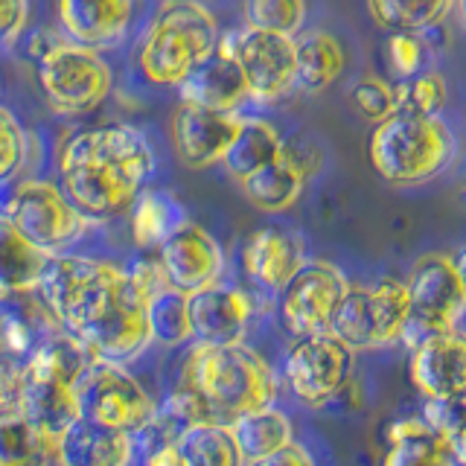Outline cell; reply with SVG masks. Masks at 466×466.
Masks as SVG:
<instances>
[{"instance_id": "22", "label": "cell", "mask_w": 466, "mask_h": 466, "mask_svg": "<svg viewBox=\"0 0 466 466\" xmlns=\"http://www.w3.org/2000/svg\"><path fill=\"white\" fill-rule=\"evenodd\" d=\"M178 94L181 106L218 114H239V106L248 99V85L237 62L213 53L193 76L178 85Z\"/></svg>"}, {"instance_id": "16", "label": "cell", "mask_w": 466, "mask_h": 466, "mask_svg": "<svg viewBox=\"0 0 466 466\" xmlns=\"http://www.w3.org/2000/svg\"><path fill=\"white\" fill-rule=\"evenodd\" d=\"M242 126L239 114H218L193 106H178L172 116V146L187 169L222 164Z\"/></svg>"}, {"instance_id": "43", "label": "cell", "mask_w": 466, "mask_h": 466, "mask_svg": "<svg viewBox=\"0 0 466 466\" xmlns=\"http://www.w3.org/2000/svg\"><path fill=\"white\" fill-rule=\"evenodd\" d=\"M29 382V368L15 356L0 350V414L4 411H18L24 390Z\"/></svg>"}, {"instance_id": "20", "label": "cell", "mask_w": 466, "mask_h": 466, "mask_svg": "<svg viewBox=\"0 0 466 466\" xmlns=\"http://www.w3.org/2000/svg\"><path fill=\"white\" fill-rule=\"evenodd\" d=\"M131 15H135L131 0H65L58 4V24L67 41L94 53L120 47Z\"/></svg>"}, {"instance_id": "50", "label": "cell", "mask_w": 466, "mask_h": 466, "mask_svg": "<svg viewBox=\"0 0 466 466\" xmlns=\"http://www.w3.org/2000/svg\"><path fill=\"white\" fill-rule=\"evenodd\" d=\"M143 466H184V461L178 458V451H175V446H167V449L155 451L152 458H146Z\"/></svg>"}, {"instance_id": "34", "label": "cell", "mask_w": 466, "mask_h": 466, "mask_svg": "<svg viewBox=\"0 0 466 466\" xmlns=\"http://www.w3.org/2000/svg\"><path fill=\"white\" fill-rule=\"evenodd\" d=\"M370 295V309H373V324H376V339L379 350L400 344L402 329L411 318V298L402 280H379L368 289Z\"/></svg>"}, {"instance_id": "38", "label": "cell", "mask_w": 466, "mask_h": 466, "mask_svg": "<svg viewBox=\"0 0 466 466\" xmlns=\"http://www.w3.org/2000/svg\"><path fill=\"white\" fill-rule=\"evenodd\" d=\"M242 15L248 29L298 38L306 21V4H300V0H248L242 6Z\"/></svg>"}, {"instance_id": "11", "label": "cell", "mask_w": 466, "mask_h": 466, "mask_svg": "<svg viewBox=\"0 0 466 466\" xmlns=\"http://www.w3.org/2000/svg\"><path fill=\"white\" fill-rule=\"evenodd\" d=\"M79 341L91 350L96 361H108V364H126L131 359H137L152 344L149 320H146V303L135 295V289L128 283V274L114 289V295L99 309V315L79 335Z\"/></svg>"}, {"instance_id": "33", "label": "cell", "mask_w": 466, "mask_h": 466, "mask_svg": "<svg viewBox=\"0 0 466 466\" xmlns=\"http://www.w3.org/2000/svg\"><path fill=\"white\" fill-rule=\"evenodd\" d=\"M175 451L184 466H245L230 429L218 422H201V426L187 429L175 441Z\"/></svg>"}, {"instance_id": "21", "label": "cell", "mask_w": 466, "mask_h": 466, "mask_svg": "<svg viewBox=\"0 0 466 466\" xmlns=\"http://www.w3.org/2000/svg\"><path fill=\"white\" fill-rule=\"evenodd\" d=\"M131 455V434L96 426L91 420H76L56 441L58 466H128Z\"/></svg>"}, {"instance_id": "45", "label": "cell", "mask_w": 466, "mask_h": 466, "mask_svg": "<svg viewBox=\"0 0 466 466\" xmlns=\"http://www.w3.org/2000/svg\"><path fill=\"white\" fill-rule=\"evenodd\" d=\"M29 6L24 0H0V50L12 47L26 29Z\"/></svg>"}, {"instance_id": "5", "label": "cell", "mask_w": 466, "mask_h": 466, "mask_svg": "<svg viewBox=\"0 0 466 466\" xmlns=\"http://www.w3.org/2000/svg\"><path fill=\"white\" fill-rule=\"evenodd\" d=\"M123 277L126 271L111 266V262L56 254L44 266L35 291L50 306L62 329L79 339L102 306L108 303L114 289L123 283Z\"/></svg>"}, {"instance_id": "28", "label": "cell", "mask_w": 466, "mask_h": 466, "mask_svg": "<svg viewBox=\"0 0 466 466\" xmlns=\"http://www.w3.org/2000/svg\"><path fill=\"white\" fill-rule=\"evenodd\" d=\"M189 218L184 208L164 189H143L131 208V233L140 248H160Z\"/></svg>"}, {"instance_id": "15", "label": "cell", "mask_w": 466, "mask_h": 466, "mask_svg": "<svg viewBox=\"0 0 466 466\" xmlns=\"http://www.w3.org/2000/svg\"><path fill=\"white\" fill-rule=\"evenodd\" d=\"M402 283L411 298V312L458 329V320L466 315V283L449 254H422Z\"/></svg>"}, {"instance_id": "8", "label": "cell", "mask_w": 466, "mask_h": 466, "mask_svg": "<svg viewBox=\"0 0 466 466\" xmlns=\"http://www.w3.org/2000/svg\"><path fill=\"white\" fill-rule=\"evenodd\" d=\"M76 400L82 420L131 437L149 426L157 414V405L137 379L123 364L108 361H94V368L76 385Z\"/></svg>"}, {"instance_id": "40", "label": "cell", "mask_w": 466, "mask_h": 466, "mask_svg": "<svg viewBox=\"0 0 466 466\" xmlns=\"http://www.w3.org/2000/svg\"><path fill=\"white\" fill-rule=\"evenodd\" d=\"M382 466H458L451 461L446 441L441 437H420V441H408L402 446L385 449Z\"/></svg>"}, {"instance_id": "25", "label": "cell", "mask_w": 466, "mask_h": 466, "mask_svg": "<svg viewBox=\"0 0 466 466\" xmlns=\"http://www.w3.org/2000/svg\"><path fill=\"white\" fill-rule=\"evenodd\" d=\"M18 411L33 422L41 434H47L50 441H58L73 422L82 420L76 388H67L58 382H41V379H33V376H29V382H26Z\"/></svg>"}, {"instance_id": "32", "label": "cell", "mask_w": 466, "mask_h": 466, "mask_svg": "<svg viewBox=\"0 0 466 466\" xmlns=\"http://www.w3.org/2000/svg\"><path fill=\"white\" fill-rule=\"evenodd\" d=\"M364 12L390 33H426L455 12L449 0H370Z\"/></svg>"}, {"instance_id": "4", "label": "cell", "mask_w": 466, "mask_h": 466, "mask_svg": "<svg viewBox=\"0 0 466 466\" xmlns=\"http://www.w3.org/2000/svg\"><path fill=\"white\" fill-rule=\"evenodd\" d=\"M458 155L451 128L437 116L393 114L373 126L368 140V160L382 181L393 187H417L449 169Z\"/></svg>"}, {"instance_id": "27", "label": "cell", "mask_w": 466, "mask_h": 466, "mask_svg": "<svg viewBox=\"0 0 466 466\" xmlns=\"http://www.w3.org/2000/svg\"><path fill=\"white\" fill-rule=\"evenodd\" d=\"M94 361L96 359L91 350H87L76 335L62 329L29 359L26 368H29V376L41 379V382H58V385L76 388L85 379V373L94 368Z\"/></svg>"}, {"instance_id": "29", "label": "cell", "mask_w": 466, "mask_h": 466, "mask_svg": "<svg viewBox=\"0 0 466 466\" xmlns=\"http://www.w3.org/2000/svg\"><path fill=\"white\" fill-rule=\"evenodd\" d=\"M56 441L41 434L21 411L0 414V466H50Z\"/></svg>"}, {"instance_id": "48", "label": "cell", "mask_w": 466, "mask_h": 466, "mask_svg": "<svg viewBox=\"0 0 466 466\" xmlns=\"http://www.w3.org/2000/svg\"><path fill=\"white\" fill-rule=\"evenodd\" d=\"M251 466H315V458L300 443H291V446L274 451V455L262 458V461H257Z\"/></svg>"}, {"instance_id": "30", "label": "cell", "mask_w": 466, "mask_h": 466, "mask_svg": "<svg viewBox=\"0 0 466 466\" xmlns=\"http://www.w3.org/2000/svg\"><path fill=\"white\" fill-rule=\"evenodd\" d=\"M47 259L6 218H0V291H35Z\"/></svg>"}, {"instance_id": "42", "label": "cell", "mask_w": 466, "mask_h": 466, "mask_svg": "<svg viewBox=\"0 0 466 466\" xmlns=\"http://www.w3.org/2000/svg\"><path fill=\"white\" fill-rule=\"evenodd\" d=\"M385 47H388V62L400 79H411L426 70L429 47L417 33H390Z\"/></svg>"}, {"instance_id": "44", "label": "cell", "mask_w": 466, "mask_h": 466, "mask_svg": "<svg viewBox=\"0 0 466 466\" xmlns=\"http://www.w3.org/2000/svg\"><path fill=\"white\" fill-rule=\"evenodd\" d=\"M126 274H128L131 289H135V295L143 303H149V300H155L160 295V291L172 289L169 277H167V271H164V266H160L157 257H140Z\"/></svg>"}, {"instance_id": "19", "label": "cell", "mask_w": 466, "mask_h": 466, "mask_svg": "<svg viewBox=\"0 0 466 466\" xmlns=\"http://www.w3.org/2000/svg\"><path fill=\"white\" fill-rule=\"evenodd\" d=\"M62 324L38 291H0V350L29 364Z\"/></svg>"}, {"instance_id": "17", "label": "cell", "mask_w": 466, "mask_h": 466, "mask_svg": "<svg viewBox=\"0 0 466 466\" xmlns=\"http://www.w3.org/2000/svg\"><path fill=\"white\" fill-rule=\"evenodd\" d=\"M408 379L426 400H455L466 390V335L451 329L411 350Z\"/></svg>"}, {"instance_id": "37", "label": "cell", "mask_w": 466, "mask_h": 466, "mask_svg": "<svg viewBox=\"0 0 466 466\" xmlns=\"http://www.w3.org/2000/svg\"><path fill=\"white\" fill-rule=\"evenodd\" d=\"M393 91H397V114L426 116V120H437L449 99L446 79L429 67L411 79H397L393 82Z\"/></svg>"}, {"instance_id": "2", "label": "cell", "mask_w": 466, "mask_h": 466, "mask_svg": "<svg viewBox=\"0 0 466 466\" xmlns=\"http://www.w3.org/2000/svg\"><path fill=\"white\" fill-rule=\"evenodd\" d=\"M178 382L198 393L218 426H230L245 414L271 408L277 400V376L271 364L245 344H193Z\"/></svg>"}, {"instance_id": "53", "label": "cell", "mask_w": 466, "mask_h": 466, "mask_svg": "<svg viewBox=\"0 0 466 466\" xmlns=\"http://www.w3.org/2000/svg\"><path fill=\"white\" fill-rule=\"evenodd\" d=\"M455 12H458V18H461V26L466 29V0H461V4L455 6Z\"/></svg>"}, {"instance_id": "12", "label": "cell", "mask_w": 466, "mask_h": 466, "mask_svg": "<svg viewBox=\"0 0 466 466\" xmlns=\"http://www.w3.org/2000/svg\"><path fill=\"white\" fill-rule=\"evenodd\" d=\"M242 79L248 85V99L271 106V102L286 99L298 87V67H295V38L257 33V29L242 26L237 35V56Z\"/></svg>"}, {"instance_id": "6", "label": "cell", "mask_w": 466, "mask_h": 466, "mask_svg": "<svg viewBox=\"0 0 466 466\" xmlns=\"http://www.w3.org/2000/svg\"><path fill=\"white\" fill-rule=\"evenodd\" d=\"M0 218L47 257L82 239L87 230V218L67 201L58 184L35 178L9 184L0 198Z\"/></svg>"}, {"instance_id": "3", "label": "cell", "mask_w": 466, "mask_h": 466, "mask_svg": "<svg viewBox=\"0 0 466 466\" xmlns=\"http://www.w3.org/2000/svg\"><path fill=\"white\" fill-rule=\"evenodd\" d=\"M218 24L196 0H167L152 15L137 47V67L152 85L178 87L216 53Z\"/></svg>"}, {"instance_id": "52", "label": "cell", "mask_w": 466, "mask_h": 466, "mask_svg": "<svg viewBox=\"0 0 466 466\" xmlns=\"http://www.w3.org/2000/svg\"><path fill=\"white\" fill-rule=\"evenodd\" d=\"M451 402H455V408H458V411H461V417L466 420V390H463V393H458V397L451 400Z\"/></svg>"}, {"instance_id": "10", "label": "cell", "mask_w": 466, "mask_h": 466, "mask_svg": "<svg viewBox=\"0 0 466 466\" xmlns=\"http://www.w3.org/2000/svg\"><path fill=\"white\" fill-rule=\"evenodd\" d=\"M347 291L350 280L339 266L324 259H309L277 300V315H280L283 329L295 341L329 332V324Z\"/></svg>"}, {"instance_id": "36", "label": "cell", "mask_w": 466, "mask_h": 466, "mask_svg": "<svg viewBox=\"0 0 466 466\" xmlns=\"http://www.w3.org/2000/svg\"><path fill=\"white\" fill-rule=\"evenodd\" d=\"M329 335H335V339H339L341 344H347L353 353L356 350H379L368 289L350 286L347 298L341 300L339 312H335L332 324H329Z\"/></svg>"}, {"instance_id": "23", "label": "cell", "mask_w": 466, "mask_h": 466, "mask_svg": "<svg viewBox=\"0 0 466 466\" xmlns=\"http://www.w3.org/2000/svg\"><path fill=\"white\" fill-rule=\"evenodd\" d=\"M347 65V53L341 41L324 29H309L295 38V67H298V91L324 94L341 76Z\"/></svg>"}, {"instance_id": "35", "label": "cell", "mask_w": 466, "mask_h": 466, "mask_svg": "<svg viewBox=\"0 0 466 466\" xmlns=\"http://www.w3.org/2000/svg\"><path fill=\"white\" fill-rule=\"evenodd\" d=\"M146 320H149L152 341L164 347H181L193 341V324H189V298L178 289L160 291L155 300L146 303Z\"/></svg>"}, {"instance_id": "39", "label": "cell", "mask_w": 466, "mask_h": 466, "mask_svg": "<svg viewBox=\"0 0 466 466\" xmlns=\"http://www.w3.org/2000/svg\"><path fill=\"white\" fill-rule=\"evenodd\" d=\"M29 140L21 123L15 120V114L0 108V187L12 184L26 167Z\"/></svg>"}, {"instance_id": "41", "label": "cell", "mask_w": 466, "mask_h": 466, "mask_svg": "<svg viewBox=\"0 0 466 466\" xmlns=\"http://www.w3.org/2000/svg\"><path fill=\"white\" fill-rule=\"evenodd\" d=\"M353 106L356 111L370 123H385L388 116L397 114V91H393V82H385L379 76H368L356 82L353 87Z\"/></svg>"}, {"instance_id": "13", "label": "cell", "mask_w": 466, "mask_h": 466, "mask_svg": "<svg viewBox=\"0 0 466 466\" xmlns=\"http://www.w3.org/2000/svg\"><path fill=\"white\" fill-rule=\"evenodd\" d=\"M157 259L169 277V286L184 291V295H196L201 289L216 286L225 271L222 245L196 222H187L175 230L157 248Z\"/></svg>"}, {"instance_id": "18", "label": "cell", "mask_w": 466, "mask_h": 466, "mask_svg": "<svg viewBox=\"0 0 466 466\" xmlns=\"http://www.w3.org/2000/svg\"><path fill=\"white\" fill-rule=\"evenodd\" d=\"M306 248L298 233L286 228H257L242 248V268L254 286L280 295L306 266Z\"/></svg>"}, {"instance_id": "49", "label": "cell", "mask_w": 466, "mask_h": 466, "mask_svg": "<svg viewBox=\"0 0 466 466\" xmlns=\"http://www.w3.org/2000/svg\"><path fill=\"white\" fill-rule=\"evenodd\" d=\"M446 449L451 461L458 466H466V422H461V426L446 437Z\"/></svg>"}, {"instance_id": "1", "label": "cell", "mask_w": 466, "mask_h": 466, "mask_svg": "<svg viewBox=\"0 0 466 466\" xmlns=\"http://www.w3.org/2000/svg\"><path fill=\"white\" fill-rule=\"evenodd\" d=\"M58 189L85 218L131 210L155 172V152L143 131L108 123L73 131L58 149Z\"/></svg>"}, {"instance_id": "24", "label": "cell", "mask_w": 466, "mask_h": 466, "mask_svg": "<svg viewBox=\"0 0 466 466\" xmlns=\"http://www.w3.org/2000/svg\"><path fill=\"white\" fill-rule=\"evenodd\" d=\"M283 157V135L262 116H242L239 135L225 155V169L233 181H248L259 169Z\"/></svg>"}, {"instance_id": "14", "label": "cell", "mask_w": 466, "mask_h": 466, "mask_svg": "<svg viewBox=\"0 0 466 466\" xmlns=\"http://www.w3.org/2000/svg\"><path fill=\"white\" fill-rule=\"evenodd\" d=\"M189 298V324L193 341L208 347H237L245 344V332L254 315V300L237 286L216 283Z\"/></svg>"}, {"instance_id": "51", "label": "cell", "mask_w": 466, "mask_h": 466, "mask_svg": "<svg viewBox=\"0 0 466 466\" xmlns=\"http://www.w3.org/2000/svg\"><path fill=\"white\" fill-rule=\"evenodd\" d=\"M451 262H455V268H458V274L463 277V283H466V242L458 248L455 254H451Z\"/></svg>"}, {"instance_id": "26", "label": "cell", "mask_w": 466, "mask_h": 466, "mask_svg": "<svg viewBox=\"0 0 466 466\" xmlns=\"http://www.w3.org/2000/svg\"><path fill=\"white\" fill-rule=\"evenodd\" d=\"M228 429L233 434V443H237L245 466H251L295 443V426H291V420L274 405L239 417L237 422H230Z\"/></svg>"}, {"instance_id": "7", "label": "cell", "mask_w": 466, "mask_h": 466, "mask_svg": "<svg viewBox=\"0 0 466 466\" xmlns=\"http://www.w3.org/2000/svg\"><path fill=\"white\" fill-rule=\"evenodd\" d=\"M38 85L47 106L58 114H87L111 94V67L94 50L67 38L38 62Z\"/></svg>"}, {"instance_id": "9", "label": "cell", "mask_w": 466, "mask_h": 466, "mask_svg": "<svg viewBox=\"0 0 466 466\" xmlns=\"http://www.w3.org/2000/svg\"><path fill=\"white\" fill-rule=\"evenodd\" d=\"M356 353L335 335H309L289 347L283 361V376L291 393L312 408H327L353 382Z\"/></svg>"}, {"instance_id": "47", "label": "cell", "mask_w": 466, "mask_h": 466, "mask_svg": "<svg viewBox=\"0 0 466 466\" xmlns=\"http://www.w3.org/2000/svg\"><path fill=\"white\" fill-rule=\"evenodd\" d=\"M429 434H431L429 426L420 417H397V420H388L382 426V443L385 449H393V446L420 441V437H429Z\"/></svg>"}, {"instance_id": "46", "label": "cell", "mask_w": 466, "mask_h": 466, "mask_svg": "<svg viewBox=\"0 0 466 466\" xmlns=\"http://www.w3.org/2000/svg\"><path fill=\"white\" fill-rule=\"evenodd\" d=\"M283 157L295 167L303 178L320 169V149L309 137H283Z\"/></svg>"}, {"instance_id": "31", "label": "cell", "mask_w": 466, "mask_h": 466, "mask_svg": "<svg viewBox=\"0 0 466 466\" xmlns=\"http://www.w3.org/2000/svg\"><path fill=\"white\" fill-rule=\"evenodd\" d=\"M239 187H242L245 198L251 201L257 210L283 213L298 204L303 187H306V178L289 164L286 157H280V160H274L271 167L259 169L248 181H242Z\"/></svg>"}]
</instances>
